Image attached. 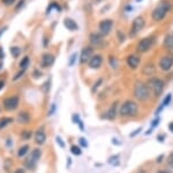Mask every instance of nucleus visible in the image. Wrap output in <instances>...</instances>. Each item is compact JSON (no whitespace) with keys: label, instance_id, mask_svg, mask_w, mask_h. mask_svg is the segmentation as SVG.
Instances as JSON below:
<instances>
[{"label":"nucleus","instance_id":"nucleus-1","mask_svg":"<svg viewBox=\"0 0 173 173\" xmlns=\"http://www.w3.org/2000/svg\"><path fill=\"white\" fill-rule=\"evenodd\" d=\"M133 96L135 98L139 104H147L154 98L148 87L147 83L140 80V79L135 80L133 84Z\"/></svg>","mask_w":173,"mask_h":173},{"label":"nucleus","instance_id":"nucleus-2","mask_svg":"<svg viewBox=\"0 0 173 173\" xmlns=\"http://www.w3.org/2000/svg\"><path fill=\"white\" fill-rule=\"evenodd\" d=\"M140 104L136 100H125L122 104H120L118 115L121 119H129V117H135L140 114Z\"/></svg>","mask_w":173,"mask_h":173},{"label":"nucleus","instance_id":"nucleus-3","mask_svg":"<svg viewBox=\"0 0 173 173\" xmlns=\"http://www.w3.org/2000/svg\"><path fill=\"white\" fill-rule=\"evenodd\" d=\"M173 8V4L171 0H161L156 7L151 12V19L155 22H161L165 19L171 9Z\"/></svg>","mask_w":173,"mask_h":173},{"label":"nucleus","instance_id":"nucleus-4","mask_svg":"<svg viewBox=\"0 0 173 173\" xmlns=\"http://www.w3.org/2000/svg\"><path fill=\"white\" fill-rule=\"evenodd\" d=\"M146 83H147L148 87H149V89H150V92L154 98L158 99V98H161L163 95L164 89H165V81L163 80L162 78L154 76V77L149 78Z\"/></svg>","mask_w":173,"mask_h":173},{"label":"nucleus","instance_id":"nucleus-5","mask_svg":"<svg viewBox=\"0 0 173 173\" xmlns=\"http://www.w3.org/2000/svg\"><path fill=\"white\" fill-rule=\"evenodd\" d=\"M155 42H156V36L155 35H149V36L143 37L136 44V48H135L136 52L140 55L146 54V52H148L154 46Z\"/></svg>","mask_w":173,"mask_h":173},{"label":"nucleus","instance_id":"nucleus-6","mask_svg":"<svg viewBox=\"0 0 173 173\" xmlns=\"http://www.w3.org/2000/svg\"><path fill=\"white\" fill-rule=\"evenodd\" d=\"M144 27H146V19H144V16L143 15L136 16L135 19L133 20L132 24H131V29H129L128 36L131 39H134Z\"/></svg>","mask_w":173,"mask_h":173},{"label":"nucleus","instance_id":"nucleus-7","mask_svg":"<svg viewBox=\"0 0 173 173\" xmlns=\"http://www.w3.org/2000/svg\"><path fill=\"white\" fill-rule=\"evenodd\" d=\"M41 157H42L41 149H38V148L34 149L30 154H28V156H27L26 159H24V163H23V164L26 166V169L34 170L35 167H36V164H37V162L39 160V158Z\"/></svg>","mask_w":173,"mask_h":173},{"label":"nucleus","instance_id":"nucleus-8","mask_svg":"<svg viewBox=\"0 0 173 173\" xmlns=\"http://www.w3.org/2000/svg\"><path fill=\"white\" fill-rule=\"evenodd\" d=\"M158 66L162 72H169L173 68V52L169 51L167 54L163 55L158 59Z\"/></svg>","mask_w":173,"mask_h":173},{"label":"nucleus","instance_id":"nucleus-9","mask_svg":"<svg viewBox=\"0 0 173 173\" xmlns=\"http://www.w3.org/2000/svg\"><path fill=\"white\" fill-rule=\"evenodd\" d=\"M113 20L111 19H103L99 21L98 23V33L102 35V36H107L110 35V33L112 31V28H113Z\"/></svg>","mask_w":173,"mask_h":173},{"label":"nucleus","instance_id":"nucleus-10","mask_svg":"<svg viewBox=\"0 0 173 173\" xmlns=\"http://www.w3.org/2000/svg\"><path fill=\"white\" fill-rule=\"evenodd\" d=\"M141 62H142V58H141V55L137 54V52H134V54L128 55L126 57V64L131 70L133 71H136L139 69L140 65H141Z\"/></svg>","mask_w":173,"mask_h":173},{"label":"nucleus","instance_id":"nucleus-11","mask_svg":"<svg viewBox=\"0 0 173 173\" xmlns=\"http://www.w3.org/2000/svg\"><path fill=\"white\" fill-rule=\"evenodd\" d=\"M89 43L92 48H104L106 46L104 36H102L99 33H91L89 35Z\"/></svg>","mask_w":173,"mask_h":173},{"label":"nucleus","instance_id":"nucleus-12","mask_svg":"<svg viewBox=\"0 0 173 173\" xmlns=\"http://www.w3.org/2000/svg\"><path fill=\"white\" fill-rule=\"evenodd\" d=\"M20 105V96L19 95H12L8 96L4 100V108L7 112H13Z\"/></svg>","mask_w":173,"mask_h":173},{"label":"nucleus","instance_id":"nucleus-13","mask_svg":"<svg viewBox=\"0 0 173 173\" xmlns=\"http://www.w3.org/2000/svg\"><path fill=\"white\" fill-rule=\"evenodd\" d=\"M94 56V48L91 46H84L81 50V55H80V65H86L89 63L90 58Z\"/></svg>","mask_w":173,"mask_h":173},{"label":"nucleus","instance_id":"nucleus-14","mask_svg":"<svg viewBox=\"0 0 173 173\" xmlns=\"http://www.w3.org/2000/svg\"><path fill=\"white\" fill-rule=\"evenodd\" d=\"M119 107H120V101L119 100H116L113 101L110 108L107 109V112L105 114V117L109 121H114V120L117 119L118 116V112H119Z\"/></svg>","mask_w":173,"mask_h":173},{"label":"nucleus","instance_id":"nucleus-15","mask_svg":"<svg viewBox=\"0 0 173 173\" xmlns=\"http://www.w3.org/2000/svg\"><path fill=\"white\" fill-rule=\"evenodd\" d=\"M46 132H45V128L44 126H41L38 128L37 130L35 131V135H34V139H35V143L37 145H44L46 142Z\"/></svg>","mask_w":173,"mask_h":173},{"label":"nucleus","instance_id":"nucleus-16","mask_svg":"<svg viewBox=\"0 0 173 173\" xmlns=\"http://www.w3.org/2000/svg\"><path fill=\"white\" fill-rule=\"evenodd\" d=\"M103 63H104V58H103L102 55L99 54H96L94 55L92 57L90 58V61L88 63V66L90 68V69H99V68H102Z\"/></svg>","mask_w":173,"mask_h":173},{"label":"nucleus","instance_id":"nucleus-17","mask_svg":"<svg viewBox=\"0 0 173 173\" xmlns=\"http://www.w3.org/2000/svg\"><path fill=\"white\" fill-rule=\"evenodd\" d=\"M54 61H56V57L52 54L45 52V54L42 55L41 57V66L44 68V69H47V68H50V66H52L54 64Z\"/></svg>","mask_w":173,"mask_h":173},{"label":"nucleus","instance_id":"nucleus-18","mask_svg":"<svg viewBox=\"0 0 173 173\" xmlns=\"http://www.w3.org/2000/svg\"><path fill=\"white\" fill-rule=\"evenodd\" d=\"M155 73H156V65H155L152 62H148L147 64L142 68V70H141V74L149 78L154 77Z\"/></svg>","mask_w":173,"mask_h":173},{"label":"nucleus","instance_id":"nucleus-19","mask_svg":"<svg viewBox=\"0 0 173 173\" xmlns=\"http://www.w3.org/2000/svg\"><path fill=\"white\" fill-rule=\"evenodd\" d=\"M163 48L167 51H173V31H169L163 40Z\"/></svg>","mask_w":173,"mask_h":173},{"label":"nucleus","instance_id":"nucleus-20","mask_svg":"<svg viewBox=\"0 0 173 173\" xmlns=\"http://www.w3.org/2000/svg\"><path fill=\"white\" fill-rule=\"evenodd\" d=\"M16 120H17V122H20L21 124H28V123L31 121V116L28 112L23 111V112H20L19 114H17Z\"/></svg>","mask_w":173,"mask_h":173},{"label":"nucleus","instance_id":"nucleus-21","mask_svg":"<svg viewBox=\"0 0 173 173\" xmlns=\"http://www.w3.org/2000/svg\"><path fill=\"white\" fill-rule=\"evenodd\" d=\"M64 24H65V27L71 31H76L79 29V24L76 23V21H74V20L72 19V18H65Z\"/></svg>","mask_w":173,"mask_h":173},{"label":"nucleus","instance_id":"nucleus-22","mask_svg":"<svg viewBox=\"0 0 173 173\" xmlns=\"http://www.w3.org/2000/svg\"><path fill=\"white\" fill-rule=\"evenodd\" d=\"M171 100H172V94H167V95H166L165 98H164V101L162 102V105H161V106L158 107L157 111H156V115H158L159 113L162 112L163 109H164V108H165L166 106H167V105H169L170 102H171Z\"/></svg>","mask_w":173,"mask_h":173},{"label":"nucleus","instance_id":"nucleus-23","mask_svg":"<svg viewBox=\"0 0 173 173\" xmlns=\"http://www.w3.org/2000/svg\"><path fill=\"white\" fill-rule=\"evenodd\" d=\"M29 150H30V146L28 145V144H26V145H22L19 149V151H17V156H19L20 158L27 157V156H28V154H29Z\"/></svg>","mask_w":173,"mask_h":173},{"label":"nucleus","instance_id":"nucleus-24","mask_svg":"<svg viewBox=\"0 0 173 173\" xmlns=\"http://www.w3.org/2000/svg\"><path fill=\"white\" fill-rule=\"evenodd\" d=\"M13 122V119L12 117H7V116H4L0 119V130L5 129L6 127H8L11 123Z\"/></svg>","mask_w":173,"mask_h":173},{"label":"nucleus","instance_id":"nucleus-25","mask_svg":"<svg viewBox=\"0 0 173 173\" xmlns=\"http://www.w3.org/2000/svg\"><path fill=\"white\" fill-rule=\"evenodd\" d=\"M29 64H30V58H29V56H24V57L21 59V62H20V69H23V70H27V68L29 66Z\"/></svg>","mask_w":173,"mask_h":173},{"label":"nucleus","instance_id":"nucleus-26","mask_svg":"<svg viewBox=\"0 0 173 173\" xmlns=\"http://www.w3.org/2000/svg\"><path fill=\"white\" fill-rule=\"evenodd\" d=\"M103 84V78H99V79H97V80L95 81V84L91 86V93L92 94H96L97 93V91L99 89V87L102 86Z\"/></svg>","mask_w":173,"mask_h":173},{"label":"nucleus","instance_id":"nucleus-27","mask_svg":"<svg viewBox=\"0 0 173 173\" xmlns=\"http://www.w3.org/2000/svg\"><path fill=\"white\" fill-rule=\"evenodd\" d=\"M32 136H34V135H32V131L29 130V129H24V130H22V132H21V138H22L23 141H28V139H30Z\"/></svg>","mask_w":173,"mask_h":173},{"label":"nucleus","instance_id":"nucleus-28","mask_svg":"<svg viewBox=\"0 0 173 173\" xmlns=\"http://www.w3.org/2000/svg\"><path fill=\"white\" fill-rule=\"evenodd\" d=\"M11 54H12V56L14 58H17L21 55V49H20V46H11Z\"/></svg>","mask_w":173,"mask_h":173},{"label":"nucleus","instance_id":"nucleus-29","mask_svg":"<svg viewBox=\"0 0 173 173\" xmlns=\"http://www.w3.org/2000/svg\"><path fill=\"white\" fill-rule=\"evenodd\" d=\"M71 152L75 156H81L82 154V150L79 145H72L71 146Z\"/></svg>","mask_w":173,"mask_h":173},{"label":"nucleus","instance_id":"nucleus-30","mask_svg":"<svg viewBox=\"0 0 173 173\" xmlns=\"http://www.w3.org/2000/svg\"><path fill=\"white\" fill-rule=\"evenodd\" d=\"M109 63L110 65L112 66L113 69H117L118 66H119V62H118V59L114 56H110L109 57Z\"/></svg>","mask_w":173,"mask_h":173},{"label":"nucleus","instance_id":"nucleus-31","mask_svg":"<svg viewBox=\"0 0 173 173\" xmlns=\"http://www.w3.org/2000/svg\"><path fill=\"white\" fill-rule=\"evenodd\" d=\"M109 163L112 164V165L117 166L119 165V154H116V156H112V157L109 158Z\"/></svg>","mask_w":173,"mask_h":173},{"label":"nucleus","instance_id":"nucleus-32","mask_svg":"<svg viewBox=\"0 0 173 173\" xmlns=\"http://www.w3.org/2000/svg\"><path fill=\"white\" fill-rule=\"evenodd\" d=\"M117 39L120 43H122L126 39V34L122 30H117Z\"/></svg>","mask_w":173,"mask_h":173},{"label":"nucleus","instance_id":"nucleus-33","mask_svg":"<svg viewBox=\"0 0 173 173\" xmlns=\"http://www.w3.org/2000/svg\"><path fill=\"white\" fill-rule=\"evenodd\" d=\"M50 87H51V79H47V80L45 81V84L43 85V92H45V93H49L50 91Z\"/></svg>","mask_w":173,"mask_h":173},{"label":"nucleus","instance_id":"nucleus-34","mask_svg":"<svg viewBox=\"0 0 173 173\" xmlns=\"http://www.w3.org/2000/svg\"><path fill=\"white\" fill-rule=\"evenodd\" d=\"M24 72H26V70H23V69H21L19 71V72L16 73L15 76H14V77H13V81H16V80H19L20 78L22 77L23 74H24Z\"/></svg>","mask_w":173,"mask_h":173},{"label":"nucleus","instance_id":"nucleus-35","mask_svg":"<svg viewBox=\"0 0 173 173\" xmlns=\"http://www.w3.org/2000/svg\"><path fill=\"white\" fill-rule=\"evenodd\" d=\"M159 122H161V119H159V117H158V116H157V117H156V119H155L154 121L151 122V126H150L151 129H150V130H149V131H148V132H150V131L152 130V129H155V128L157 127L158 124H159Z\"/></svg>","mask_w":173,"mask_h":173},{"label":"nucleus","instance_id":"nucleus-36","mask_svg":"<svg viewBox=\"0 0 173 173\" xmlns=\"http://www.w3.org/2000/svg\"><path fill=\"white\" fill-rule=\"evenodd\" d=\"M24 5H26V0H19V3L16 4V6L14 7V9H15V11H20V9H21Z\"/></svg>","mask_w":173,"mask_h":173},{"label":"nucleus","instance_id":"nucleus-37","mask_svg":"<svg viewBox=\"0 0 173 173\" xmlns=\"http://www.w3.org/2000/svg\"><path fill=\"white\" fill-rule=\"evenodd\" d=\"M16 0H1V3L5 5V6H12V5H14Z\"/></svg>","mask_w":173,"mask_h":173},{"label":"nucleus","instance_id":"nucleus-38","mask_svg":"<svg viewBox=\"0 0 173 173\" xmlns=\"http://www.w3.org/2000/svg\"><path fill=\"white\" fill-rule=\"evenodd\" d=\"M76 56H77V55H76V54H73V56H72V57L69 58V63H68V64H69V66H73V65H74V64H75Z\"/></svg>","mask_w":173,"mask_h":173},{"label":"nucleus","instance_id":"nucleus-39","mask_svg":"<svg viewBox=\"0 0 173 173\" xmlns=\"http://www.w3.org/2000/svg\"><path fill=\"white\" fill-rule=\"evenodd\" d=\"M79 143H80V145H82L83 148H88V142L86 141V138L81 137V138L79 139Z\"/></svg>","mask_w":173,"mask_h":173},{"label":"nucleus","instance_id":"nucleus-40","mask_svg":"<svg viewBox=\"0 0 173 173\" xmlns=\"http://www.w3.org/2000/svg\"><path fill=\"white\" fill-rule=\"evenodd\" d=\"M141 131H142V128H139L137 130H134V131H133L132 134L129 135V137H132V138H133V137H135V135H139L140 132H141Z\"/></svg>","mask_w":173,"mask_h":173},{"label":"nucleus","instance_id":"nucleus-41","mask_svg":"<svg viewBox=\"0 0 173 173\" xmlns=\"http://www.w3.org/2000/svg\"><path fill=\"white\" fill-rule=\"evenodd\" d=\"M57 142H58L59 146H61V148H65V142L60 138V137H59V136H57Z\"/></svg>","mask_w":173,"mask_h":173},{"label":"nucleus","instance_id":"nucleus-42","mask_svg":"<svg viewBox=\"0 0 173 173\" xmlns=\"http://www.w3.org/2000/svg\"><path fill=\"white\" fill-rule=\"evenodd\" d=\"M5 58V52H4V48L0 46V61H2Z\"/></svg>","mask_w":173,"mask_h":173},{"label":"nucleus","instance_id":"nucleus-43","mask_svg":"<svg viewBox=\"0 0 173 173\" xmlns=\"http://www.w3.org/2000/svg\"><path fill=\"white\" fill-rule=\"evenodd\" d=\"M54 112H56V105H52V106H51V109H50V112H49V114H47V115L51 116L52 114H54Z\"/></svg>","mask_w":173,"mask_h":173},{"label":"nucleus","instance_id":"nucleus-44","mask_svg":"<svg viewBox=\"0 0 173 173\" xmlns=\"http://www.w3.org/2000/svg\"><path fill=\"white\" fill-rule=\"evenodd\" d=\"M41 74H42V73H41V72H38V70H35L34 73H32V77L38 78V77H41Z\"/></svg>","mask_w":173,"mask_h":173},{"label":"nucleus","instance_id":"nucleus-45","mask_svg":"<svg viewBox=\"0 0 173 173\" xmlns=\"http://www.w3.org/2000/svg\"><path fill=\"white\" fill-rule=\"evenodd\" d=\"M6 30H7V26H4V27L0 28V37H1V35L4 34V33H5Z\"/></svg>","mask_w":173,"mask_h":173},{"label":"nucleus","instance_id":"nucleus-46","mask_svg":"<svg viewBox=\"0 0 173 173\" xmlns=\"http://www.w3.org/2000/svg\"><path fill=\"white\" fill-rule=\"evenodd\" d=\"M167 162H169L170 165H173V152L170 154V157H169V159H167Z\"/></svg>","mask_w":173,"mask_h":173},{"label":"nucleus","instance_id":"nucleus-47","mask_svg":"<svg viewBox=\"0 0 173 173\" xmlns=\"http://www.w3.org/2000/svg\"><path fill=\"white\" fill-rule=\"evenodd\" d=\"M73 121H74V122H77V123L80 122L79 115H77V114H74V115H73Z\"/></svg>","mask_w":173,"mask_h":173},{"label":"nucleus","instance_id":"nucleus-48","mask_svg":"<svg viewBox=\"0 0 173 173\" xmlns=\"http://www.w3.org/2000/svg\"><path fill=\"white\" fill-rule=\"evenodd\" d=\"M4 86H5V80L4 79H0V91L4 89Z\"/></svg>","mask_w":173,"mask_h":173},{"label":"nucleus","instance_id":"nucleus-49","mask_svg":"<svg viewBox=\"0 0 173 173\" xmlns=\"http://www.w3.org/2000/svg\"><path fill=\"white\" fill-rule=\"evenodd\" d=\"M14 173H26V171L23 169H16L15 171H14Z\"/></svg>","mask_w":173,"mask_h":173},{"label":"nucleus","instance_id":"nucleus-50","mask_svg":"<svg viewBox=\"0 0 173 173\" xmlns=\"http://www.w3.org/2000/svg\"><path fill=\"white\" fill-rule=\"evenodd\" d=\"M49 41H47V39H46V37H43V46H47V44H49Z\"/></svg>","mask_w":173,"mask_h":173},{"label":"nucleus","instance_id":"nucleus-51","mask_svg":"<svg viewBox=\"0 0 173 173\" xmlns=\"http://www.w3.org/2000/svg\"><path fill=\"white\" fill-rule=\"evenodd\" d=\"M169 130L173 134V122H171V123L169 124Z\"/></svg>","mask_w":173,"mask_h":173},{"label":"nucleus","instance_id":"nucleus-52","mask_svg":"<svg viewBox=\"0 0 173 173\" xmlns=\"http://www.w3.org/2000/svg\"><path fill=\"white\" fill-rule=\"evenodd\" d=\"M79 126H80V129H81V130H84V127H83V122H82V121H80V122H79Z\"/></svg>","mask_w":173,"mask_h":173},{"label":"nucleus","instance_id":"nucleus-53","mask_svg":"<svg viewBox=\"0 0 173 173\" xmlns=\"http://www.w3.org/2000/svg\"><path fill=\"white\" fill-rule=\"evenodd\" d=\"M163 158H164V154H162V156H161L159 158H157V163H161V162H162Z\"/></svg>","mask_w":173,"mask_h":173},{"label":"nucleus","instance_id":"nucleus-54","mask_svg":"<svg viewBox=\"0 0 173 173\" xmlns=\"http://www.w3.org/2000/svg\"><path fill=\"white\" fill-rule=\"evenodd\" d=\"M159 136H161V137H158V141H159V142H162V141L165 139V137H163V135H159Z\"/></svg>","mask_w":173,"mask_h":173},{"label":"nucleus","instance_id":"nucleus-55","mask_svg":"<svg viewBox=\"0 0 173 173\" xmlns=\"http://www.w3.org/2000/svg\"><path fill=\"white\" fill-rule=\"evenodd\" d=\"M157 173H169V171H165V170H159Z\"/></svg>","mask_w":173,"mask_h":173},{"label":"nucleus","instance_id":"nucleus-56","mask_svg":"<svg viewBox=\"0 0 173 173\" xmlns=\"http://www.w3.org/2000/svg\"><path fill=\"white\" fill-rule=\"evenodd\" d=\"M103 1H105V0H95L96 4H101V3H103Z\"/></svg>","mask_w":173,"mask_h":173},{"label":"nucleus","instance_id":"nucleus-57","mask_svg":"<svg viewBox=\"0 0 173 173\" xmlns=\"http://www.w3.org/2000/svg\"><path fill=\"white\" fill-rule=\"evenodd\" d=\"M2 65H4V64H2V62H1V61H0V70H1V69H2Z\"/></svg>","mask_w":173,"mask_h":173},{"label":"nucleus","instance_id":"nucleus-58","mask_svg":"<svg viewBox=\"0 0 173 173\" xmlns=\"http://www.w3.org/2000/svg\"><path fill=\"white\" fill-rule=\"evenodd\" d=\"M139 173H146V172H144V171H143V170H140V171H139Z\"/></svg>","mask_w":173,"mask_h":173},{"label":"nucleus","instance_id":"nucleus-59","mask_svg":"<svg viewBox=\"0 0 173 173\" xmlns=\"http://www.w3.org/2000/svg\"><path fill=\"white\" fill-rule=\"evenodd\" d=\"M136 1H137V3H139V1H142V0H136Z\"/></svg>","mask_w":173,"mask_h":173},{"label":"nucleus","instance_id":"nucleus-60","mask_svg":"<svg viewBox=\"0 0 173 173\" xmlns=\"http://www.w3.org/2000/svg\"><path fill=\"white\" fill-rule=\"evenodd\" d=\"M0 112H1V108H0Z\"/></svg>","mask_w":173,"mask_h":173}]
</instances>
